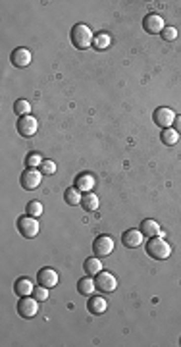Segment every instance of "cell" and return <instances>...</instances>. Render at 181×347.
I'll return each mask as SVG.
<instances>
[{"label":"cell","instance_id":"cell-1","mask_svg":"<svg viewBox=\"0 0 181 347\" xmlns=\"http://www.w3.org/2000/svg\"><path fill=\"white\" fill-rule=\"evenodd\" d=\"M92 39H94V33L90 31L89 25L77 23L72 27V43L77 51H87L89 47H92Z\"/></svg>","mask_w":181,"mask_h":347},{"label":"cell","instance_id":"cell-2","mask_svg":"<svg viewBox=\"0 0 181 347\" xmlns=\"http://www.w3.org/2000/svg\"><path fill=\"white\" fill-rule=\"evenodd\" d=\"M146 253L156 260H166L172 255V247L164 237H150L146 245Z\"/></svg>","mask_w":181,"mask_h":347},{"label":"cell","instance_id":"cell-3","mask_svg":"<svg viewBox=\"0 0 181 347\" xmlns=\"http://www.w3.org/2000/svg\"><path fill=\"white\" fill-rule=\"evenodd\" d=\"M43 175L45 174L41 172L39 168H27L25 172L21 174V187L23 189H27V191H33L37 189L39 185H41V181H43Z\"/></svg>","mask_w":181,"mask_h":347},{"label":"cell","instance_id":"cell-4","mask_svg":"<svg viewBox=\"0 0 181 347\" xmlns=\"http://www.w3.org/2000/svg\"><path fill=\"white\" fill-rule=\"evenodd\" d=\"M154 123L162 129H168V127H174V121H176V112L168 106H160L154 110Z\"/></svg>","mask_w":181,"mask_h":347},{"label":"cell","instance_id":"cell-5","mask_svg":"<svg viewBox=\"0 0 181 347\" xmlns=\"http://www.w3.org/2000/svg\"><path fill=\"white\" fill-rule=\"evenodd\" d=\"M18 312H19V316H21V318H33L37 312H39V301H37L33 295L19 297Z\"/></svg>","mask_w":181,"mask_h":347},{"label":"cell","instance_id":"cell-6","mask_svg":"<svg viewBox=\"0 0 181 347\" xmlns=\"http://www.w3.org/2000/svg\"><path fill=\"white\" fill-rule=\"evenodd\" d=\"M18 230L23 237H35L37 233H39V230H41V226H39L37 218L25 214V216H21L18 220Z\"/></svg>","mask_w":181,"mask_h":347},{"label":"cell","instance_id":"cell-7","mask_svg":"<svg viewBox=\"0 0 181 347\" xmlns=\"http://www.w3.org/2000/svg\"><path fill=\"white\" fill-rule=\"evenodd\" d=\"M39 129V121L35 116H21L18 120V131L21 137H33Z\"/></svg>","mask_w":181,"mask_h":347},{"label":"cell","instance_id":"cell-8","mask_svg":"<svg viewBox=\"0 0 181 347\" xmlns=\"http://www.w3.org/2000/svg\"><path fill=\"white\" fill-rule=\"evenodd\" d=\"M96 289H100L102 293H112V291H116V288H118V280L114 274H110L106 270H102L98 276H96Z\"/></svg>","mask_w":181,"mask_h":347},{"label":"cell","instance_id":"cell-9","mask_svg":"<svg viewBox=\"0 0 181 347\" xmlns=\"http://www.w3.org/2000/svg\"><path fill=\"white\" fill-rule=\"evenodd\" d=\"M92 251H94V257H108L114 251V239L110 235H98L92 243Z\"/></svg>","mask_w":181,"mask_h":347},{"label":"cell","instance_id":"cell-10","mask_svg":"<svg viewBox=\"0 0 181 347\" xmlns=\"http://www.w3.org/2000/svg\"><path fill=\"white\" fill-rule=\"evenodd\" d=\"M143 27H145L146 33L158 35V33H162V31H164L166 21H164L162 16H158V14H148V16L143 19Z\"/></svg>","mask_w":181,"mask_h":347},{"label":"cell","instance_id":"cell-11","mask_svg":"<svg viewBox=\"0 0 181 347\" xmlns=\"http://www.w3.org/2000/svg\"><path fill=\"white\" fill-rule=\"evenodd\" d=\"M31 51L29 49H25V47H19L16 51L10 54V62H12V66H16V68H27L29 64H31Z\"/></svg>","mask_w":181,"mask_h":347},{"label":"cell","instance_id":"cell-12","mask_svg":"<svg viewBox=\"0 0 181 347\" xmlns=\"http://www.w3.org/2000/svg\"><path fill=\"white\" fill-rule=\"evenodd\" d=\"M139 230H141V233L146 235L148 239H150V237H164V235H166L162 231V228H160V224H158L156 220H150V218L143 220Z\"/></svg>","mask_w":181,"mask_h":347},{"label":"cell","instance_id":"cell-13","mask_svg":"<svg viewBox=\"0 0 181 347\" xmlns=\"http://www.w3.org/2000/svg\"><path fill=\"white\" fill-rule=\"evenodd\" d=\"M37 280H39L41 286H45V288L50 289V288L58 286V272H56L54 268H43V270H39Z\"/></svg>","mask_w":181,"mask_h":347},{"label":"cell","instance_id":"cell-14","mask_svg":"<svg viewBox=\"0 0 181 347\" xmlns=\"http://www.w3.org/2000/svg\"><path fill=\"white\" fill-rule=\"evenodd\" d=\"M143 233H141V230H135V228H131V230H127L126 233L122 235V243L126 245L127 249H135V247H139L141 243H143Z\"/></svg>","mask_w":181,"mask_h":347},{"label":"cell","instance_id":"cell-15","mask_svg":"<svg viewBox=\"0 0 181 347\" xmlns=\"http://www.w3.org/2000/svg\"><path fill=\"white\" fill-rule=\"evenodd\" d=\"M94 175L89 172H83L79 174L77 177H75V187L81 191V193H89V191L94 189Z\"/></svg>","mask_w":181,"mask_h":347},{"label":"cell","instance_id":"cell-16","mask_svg":"<svg viewBox=\"0 0 181 347\" xmlns=\"http://www.w3.org/2000/svg\"><path fill=\"white\" fill-rule=\"evenodd\" d=\"M87 309H89L90 314H102V312L108 309V303L100 295H90L89 303H87Z\"/></svg>","mask_w":181,"mask_h":347},{"label":"cell","instance_id":"cell-17","mask_svg":"<svg viewBox=\"0 0 181 347\" xmlns=\"http://www.w3.org/2000/svg\"><path fill=\"white\" fill-rule=\"evenodd\" d=\"M33 282L29 280V278H19L16 280V284H14V291L16 295L19 297H27V295H33Z\"/></svg>","mask_w":181,"mask_h":347},{"label":"cell","instance_id":"cell-18","mask_svg":"<svg viewBox=\"0 0 181 347\" xmlns=\"http://www.w3.org/2000/svg\"><path fill=\"white\" fill-rule=\"evenodd\" d=\"M83 268H85L87 276H98V274L104 270L100 257H90V259H87L85 260V264H83Z\"/></svg>","mask_w":181,"mask_h":347},{"label":"cell","instance_id":"cell-19","mask_svg":"<svg viewBox=\"0 0 181 347\" xmlns=\"http://www.w3.org/2000/svg\"><path fill=\"white\" fill-rule=\"evenodd\" d=\"M94 289H96V282L92 280V276L81 278L77 282V291L81 295H85V297H90V295L94 293Z\"/></svg>","mask_w":181,"mask_h":347},{"label":"cell","instance_id":"cell-20","mask_svg":"<svg viewBox=\"0 0 181 347\" xmlns=\"http://www.w3.org/2000/svg\"><path fill=\"white\" fill-rule=\"evenodd\" d=\"M64 201H66V205H70V207H77V205H81V201H83V193L73 185L70 189H66V193H64Z\"/></svg>","mask_w":181,"mask_h":347},{"label":"cell","instance_id":"cell-21","mask_svg":"<svg viewBox=\"0 0 181 347\" xmlns=\"http://www.w3.org/2000/svg\"><path fill=\"white\" fill-rule=\"evenodd\" d=\"M81 207L85 208L87 212H92V210H96L98 208V197H96V193H83V201H81Z\"/></svg>","mask_w":181,"mask_h":347},{"label":"cell","instance_id":"cell-22","mask_svg":"<svg viewBox=\"0 0 181 347\" xmlns=\"http://www.w3.org/2000/svg\"><path fill=\"white\" fill-rule=\"evenodd\" d=\"M110 43H112V39H110V35L104 33V31L98 33V35H94V39H92V47H94L96 51H104V49H108Z\"/></svg>","mask_w":181,"mask_h":347},{"label":"cell","instance_id":"cell-23","mask_svg":"<svg viewBox=\"0 0 181 347\" xmlns=\"http://www.w3.org/2000/svg\"><path fill=\"white\" fill-rule=\"evenodd\" d=\"M162 143H166V145H176L178 141H180V133L174 129V127H168V129H162Z\"/></svg>","mask_w":181,"mask_h":347},{"label":"cell","instance_id":"cell-24","mask_svg":"<svg viewBox=\"0 0 181 347\" xmlns=\"http://www.w3.org/2000/svg\"><path fill=\"white\" fill-rule=\"evenodd\" d=\"M14 112L18 114L19 118L21 116H29V112H31V104L27 103V101H23V99H19L14 103Z\"/></svg>","mask_w":181,"mask_h":347},{"label":"cell","instance_id":"cell-25","mask_svg":"<svg viewBox=\"0 0 181 347\" xmlns=\"http://www.w3.org/2000/svg\"><path fill=\"white\" fill-rule=\"evenodd\" d=\"M43 160H45V158L39 155V153H29L27 158H25V164H27V168H41Z\"/></svg>","mask_w":181,"mask_h":347},{"label":"cell","instance_id":"cell-26","mask_svg":"<svg viewBox=\"0 0 181 347\" xmlns=\"http://www.w3.org/2000/svg\"><path fill=\"white\" fill-rule=\"evenodd\" d=\"M27 214L29 216H33V218H39L41 214H43V203H39V201H31V203H27Z\"/></svg>","mask_w":181,"mask_h":347},{"label":"cell","instance_id":"cell-27","mask_svg":"<svg viewBox=\"0 0 181 347\" xmlns=\"http://www.w3.org/2000/svg\"><path fill=\"white\" fill-rule=\"evenodd\" d=\"M39 170L45 174V175H52V174H56V162L46 158V160H43V164H41Z\"/></svg>","mask_w":181,"mask_h":347},{"label":"cell","instance_id":"cell-28","mask_svg":"<svg viewBox=\"0 0 181 347\" xmlns=\"http://www.w3.org/2000/svg\"><path fill=\"white\" fill-rule=\"evenodd\" d=\"M33 297H35L37 301H46L48 299V288H45V286H37L35 289H33Z\"/></svg>","mask_w":181,"mask_h":347},{"label":"cell","instance_id":"cell-29","mask_svg":"<svg viewBox=\"0 0 181 347\" xmlns=\"http://www.w3.org/2000/svg\"><path fill=\"white\" fill-rule=\"evenodd\" d=\"M160 35H162L164 41H176V39H178V29H176V27H172V25H166V27H164V31Z\"/></svg>","mask_w":181,"mask_h":347},{"label":"cell","instance_id":"cell-30","mask_svg":"<svg viewBox=\"0 0 181 347\" xmlns=\"http://www.w3.org/2000/svg\"><path fill=\"white\" fill-rule=\"evenodd\" d=\"M174 129L181 133V116H176V121H174Z\"/></svg>","mask_w":181,"mask_h":347}]
</instances>
